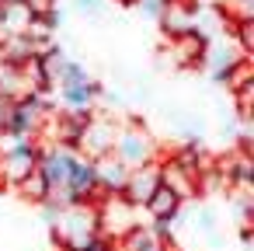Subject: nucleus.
I'll return each instance as SVG.
<instances>
[{
  "label": "nucleus",
  "instance_id": "1",
  "mask_svg": "<svg viewBox=\"0 0 254 251\" xmlns=\"http://www.w3.org/2000/svg\"><path fill=\"white\" fill-rule=\"evenodd\" d=\"M101 234L98 227V209L91 202H77V206H66L53 227V241L60 244V251H80L87 241H94Z\"/></svg>",
  "mask_w": 254,
  "mask_h": 251
},
{
  "label": "nucleus",
  "instance_id": "2",
  "mask_svg": "<svg viewBox=\"0 0 254 251\" xmlns=\"http://www.w3.org/2000/svg\"><path fill=\"white\" fill-rule=\"evenodd\" d=\"M157 143H153V136L139 126V122H129L126 129H119V136H115V157L132 171V167H143V164H150V161H157ZM160 164V161H157Z\"/></svg>",
  "mask_w": 254,
  "mask_h": 251
},
{
  "label": "nucleus",
  "instance_id": "3",
  "mask_svg": "<svg viewBox=\"0 0 254 251\" xmlns=\"http://www.w3.org/2000/svg\"><path fill=\"white\" fill-rule=\"evenodd\" d=\"M115 136H119V129H115V122L108 115H91L84 122V129H80L77 154L87 157V161H98V157H105V154L115 150Z\"/></svg>",
  "mask_w": 254,
  "mask_h": 251
},
{
  "label": "nucleus",
  "instance_id": "4",
  "mask_svg": "<svg viewBox=\"0 0 254 251\" xmlns=\"http://www.w3.org/2000/svg\"><path fill=\"white\" fill-rule=\"evenodd\" d=\"M157 185H160V164L157 161H150V164H143V167H132L129 171V178H126V185H122V199L132 206V209H139V206H146L150 202V195L157 192Z\"/></svg>",
  "mask_w": 254,
  "mask_h": 251
},
{
  "label": "nucleus",
  "instance_id": "5",
  "mask_svg": "<svg viewBox=\"0 0 254 251\" xmlns=\"http://www.w3.org/2000/svg\"><path fill=\"white\" fill-rule=\"evenodd\" d=\"M39 157H42V150H39L35 143L14 147V150H7V154H0V174H4L7 185H18V181H25V178L39 167Z\"/></svg>",
  "mask_w": 254,
  "mask_h": 251
},
{
  "label": "nucleus",
  "instance_id": "6",
  "mask_svg": "<svg viewBox=\"0 0 254 251\" xmlns=\"http://www.w3.org/2000/svg\"><path fill=\"white\" fill-rule=\"evenodd\" d=\"M73 161H77V154H73V150H66V147H46V150H42V157H39V171L46 174L49 188L66 185Z\"/></svg>",
  "mask_w": 254,
  "mask_h": 251
},
{
  "label": "nucleus",
  "instance_id": "7",
  "mask_svg": "<svg viewBox=\"0 0 254 251\" xmlns=\"http://www.w3.org/2000/svg\"><path fill=\"white\" fill-rule=\"evenodd\" d=\"M205 39L198 32H181L171 39V63L174 67H202L205 60Z\"/></svg>",
  "mask_w": 254,
  "mask_h": 251
},
{
  "label": "nucleus",
  "instance_id": "8",
  "mask_svg": "<svg viewBox=\"0 0 254 251\" xmlns=\"http://www.w3.org/2000/svg\"><path fill=\"white\" fill-rule=\"evenodd\" d=\"M160 185H164V188H171L181 202L198 195V178H195L191 171L178 167V164H174V161H167V157L160 161Z\"/></svg>",
  "mask_w": 254,
  "mask_h": 251
},
{
  "label": "nucleus",
  "instance_id": "9",
  "mask_svg": "<svg viewBox=\"0 0 254 251\" xmlns=\"http://www.w3.org/2000/svg\"><path fill=\"white\" fill-rule=\"evenodd\" d=\"M91 164H94L98 188H105V192L119 195V192H122V185H126V178H129V167L115 157V150H112V154H105V157H98V161H91Z\"/></svg>",
  "mask_w": 254,
  "mask_h": 251
},
{
  "label": "nucleus",
  "instance_id": "10",
  "mask_svg": "<svg viewBox=\"0 0 254 251\" xmlns=\"http://www.w3.org/2000/svg\"><path fill=\"white\" fill-rule=\"evenodd\" d=\"M28 94H32V87H28V81H25V70L0 60V101L14 105V101H21V98H28Z\"/></svg>",
  "mask_w": 254,
  "mask_h": 251
},
{
  "label": "nucleus",
  "instance_id": "11",
  "mask_svg": "<svg viewBox=\"0 0 254 251\" xmlns=\"http://www.w3.org/2000/svg\"><path fill=\"white\" fill-rule=\"evenodd\" d=\"M32 28V11L21 4H4L0 7V39H7V35H28Z\"/></svg>",
  "mask_w": 254,
  "mask_h": 251
},
{
  "label": "nucleus",
  "instance_id": "12",
  "mask_svg": "<svg viewBox=\"0 0 254 251\" xmlns=\"http://www.w3.org/2000/svg\"><path fill=\"white\" fill-rule=\"evenodd\" d=\"M146 213L153 216V223H164V220H174L178 213H181V199L171 192V188H164V185H157V192L150 195V202H146Z\"/></svg>",
  "mask_w": 254,
  "mask_h": 251
},
{
  "label": "nucleus",
  "instance_id": "13",
  "mask_svg": "<svg viewBox=\"0 0 254 251\" xmlns=\"http://www.w3.org/2000/svg\"><path fill=\"white\" fill-rule=\"evenodd\" d=\"M237 60H240V56H237L230 46H223V42H209V46H205V60H202V67L212 74V81H219Z\"/></svg>",
  "mask_w": 254,
  "mask_h": 251
},
{
  "label": "nucleus",
  "instance_id": "14",
  "mask_svg": "<svg viewBox=\"0 0 254 251\" xmlns=\"http://www.w3.org/2000/svg\"><path fill=\"white\" fill-rule=\"evenodd\" d=\"M254 81V67H251V56H240L216 84H226L230 91H237V87H244V84H251Z\"/></svg>",
  "mask_w": 254,
  "mask_h": 251
},
{
  "label": "nucleus",
  "instance_id": "15",
  "mask_svg": "<svg viewBox=\"0 0 254 251\" xmlns=\"http://www.w3.org/2000/svg\"><path fill=\"white\" fill-rule=\"evenodd\" d=\"M18 188H21V195L28 199V202H35V206H42L46 199H49V181H46V174L35 167L25 181H18Z\"/></svg>",
  "mask_w": 254,
  "mask_h": 251
},
{
  "label": "nucleus",
  "instance_id": "16",
  "mask_svg": "<svg viewBox=\"0 0 254 251\" xmlns=\"http://www.w3.org/2000/svg\"><path fill=\"white\" fill-rule=\"evenodd\" d=\"M233 32H237V42H240V56L254 53V18L233 21Z\"/></svg>",
  "mask_w": 254,
  "mask_h": 251
},
{
  "label": "nucleus",
  "instance_id": "17",
  "mask_svg": "<svg viewBox=\"0 0 254 251\" xmlns=\"http://www.w3.org/2000/svg\"><path fill=\"white\" fill-rule=\"evenodd\" d=\"M233 101H237V115H240L244 122H251V105H254V81H251V84H244V87H237V91H233Z\"/></svg>",
  "mask_w": 254,
  "mask_h": 251
},
{
  "label": "nucleus",
  "instance_id": "18",
  "mask_svg": "<svg viewBox=\"0 0 254 251\" xmlns=\"http://www.w3.org/2000/svg\"><path fill=\"white\" fill-rule=\"evenodd\" d=\"M171 4H174V0H136V7H139L146 18H153V21H160Z\"/></svg>",
  "mask_w": 254,
  "mask_h": 251
},
{
  "label": "nucleus",
  "instance_id": "19",
  "mask_svg": "<svg viewBox=\"0 0 254 251\" xmlns=\"http://www.w3.org/2000/svg\"><path fill=\"white\" fill-rule=\"evenodd\" d=\"M21 4L32 11V18H42V14L56 11V0H21Z\"/></svg>",
  "mask_w": 254,
  "mask_h": 251
},
{
  "label": "nucleus",
  "instance_id": "20",
  "mask_svg": "<svg viewBox=\"0 0 254 251\" xmlns=\"http://www.w3.org/2000/svg\"><path fill=\"white\" fill-rule=\"evenodd\" d=\"M73 7L80 14H101L105 11V0H73Z\"/></svg>",
  "mask_w": 254,
  "mask_h": 251
},
{
  "label": "nucleus",
  "instance_id": "21",
  "mask_svg": "<svg viewBox=\"0 0 254 251\" xmlns=\"http://www.w3.org/2000/svg\"><path fill=\"white\" fill-rule=\"evenodd\" d=\"M7 115H11V105L0 101V133H4V126H7Z\"/></svg>",
  "mask_w": 254,
  "mask_h": 251
},
{
  "label": "nucleus",
  "instance_id": "22",
  "mask_svg": "<svg viewBox=\"0 0 254 251\" xmlns=\"http://www.w3.org/2000/svg\"><path fill=\"white\" fill-rule=\"evenodd\" d=\"M4 188H7V181H4V174H0V192H4Z\"/></svg>",
  "mask_w": 254,
  "mask_h": 251
},
{
  "label": "nucleus",
  "instance_id": "23",
  "mask_svg": "<svg viewBox=\"0 0 254 251\" xmlns=\"http://www.w3.org/2000/svg\"><path fill=\"white\" fill-rule=\"evenodd\" d=\"M119 4H129V7H132V4H136V0H119Z\"/></svg>",
  "mask_w": 254,
  "mask_h": 251
},
{
  "label": "nucleus",
  "instance_id": "24",
  "mask_svg": "<svg viewBox=\"0 0 254 251\" xmlns=\"http://www.w3.org/2000/svg\"><path fill=\"white\" fill-rule=\"evenodd\" d=\"M4 4H18V0H4Z\"/></svg>",
  "mask_w": 254,
  "mask_h": 251
},
{
  "label": "nucleus",
  "instance_id": "25",
  "mask_svg": "<svg viewBox=\"0 0 254 251\" xmlns=\"http://www.w3.org/2000/svg\"><path fill=\"white\" fill-rule=\"evenodd\" d=\"M0 7H4V0H0Z\"/></svg>",
  "mask_w": 254,
  "mask_h": 251
}]
</instances>
